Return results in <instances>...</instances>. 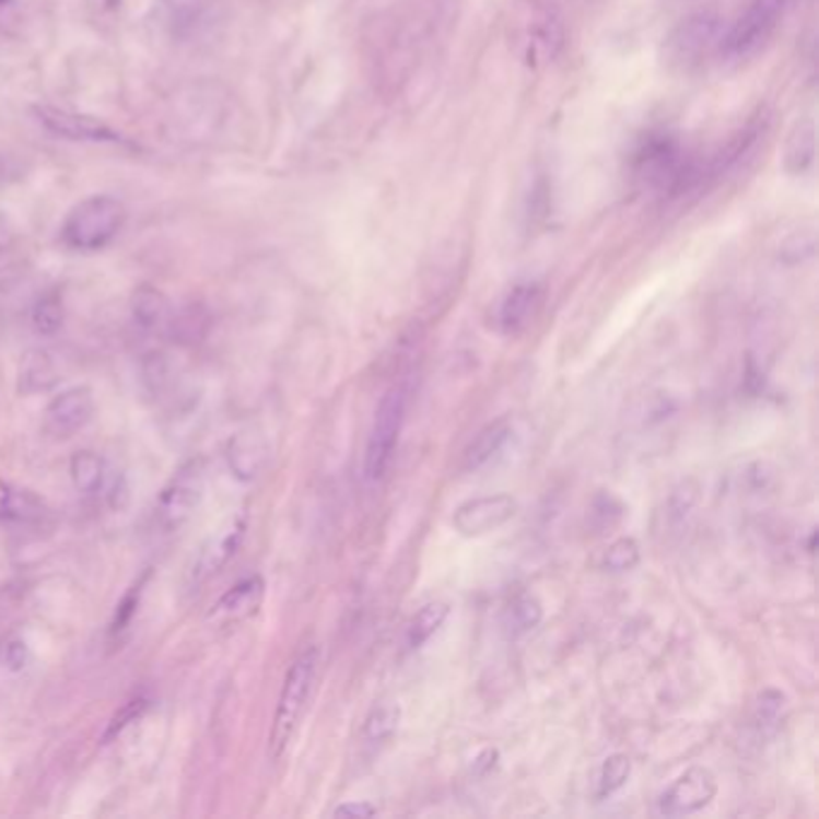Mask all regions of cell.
Listing matches in <instances>:
<instances>
[{"label": "cell", "instance_id": "obj_1", "mask_svg": "<svg viewBox=\"0 0 819 819\" xmlns=\"http://www.w3.org/2000/svg\"><path fill=\"white\" fill-rule=\"evenodd\" d=\"M507 42L527 68H546L565 48V20L548 0H515L507 17Z\"/></svg>", "mask_w": 819, "mask_h": 819}, {"label": "cell", "instance_id": "obj_2", "mask_svg": "<svg viewBox=\"0 0 819 819\" xmlns=\"http://www.w3.org/2000/svg\"><path fill=\"white\" fill-rule=\"evenodd\" d=\"M634 176L654 192L678 195L702 180V168L676 138L650 136L634 154Z\"/></svg>", "mask_w": 819, "mask_h": 819}, {"label": "cell", "instance_id": "obj_3", "mask_svg": "<svg viewBox=\"0 0 819 819\" xmlns=\"http://www.w3.org/2000/svg\"><path fill=\"white\" fill-rule=\"evenodd\" d=\"M126 217V204L114 195H92L68 212L60 238L72 250H102L120 234Z\"/></svg>", "mask_w": 819, "mask_h": 819}, {"label": "cell", "instance_id": "obj_4", "mask_svg": "<svg viewBox=\"0 0 819 819\" xmlns=\"http://www.w3.org/2000/svg\"><path fill=\"white\" fill-rule=\"evenodd\" d=\"M315 668H317V650L315 646H308V650L296 656V662L291 664L289 674L284 678V685H281L277 714H274L272 730H270V760L272 762L284 757L293 733H296L305 702H308V697H311Z\"/></svg>", "mask_w": 819, "mask_h": 819}, {"label": "cell", "instance_id": "obj_5", "mask_svg": "<svg viewBox=\"0 0 819 819\" xmlns=\"http://www.w3.org/2000/svg\"><path fill=\"white\" fill-rule=\"evenodd\" d=\"M724 24L714 12H694L680 20L664 39V58L670 70L692 72L721 51Z\"/></svg>", "mask_w": 819, "mask_h": 819}, {"label": "cell", "instance_id": "obj_6", "mask_svg": "<svg viewBox=\"0 0 819 819\" xmlns=\"http://www.w3.org/2000/svg\"><path fill=\"white\" fill-rule=\"evenodd\" d=\"M788 0H750L740 15L721 36V54L728 58H750L772 39L786 15Z\"/></svg>", "mask_w": 819, "mask_h": 819}, {"label": "cell", "instance_id": "obj_7", "mask_svg": "<svg viewBox=\"0 0 819 819\" xmlns=\"http://www.w3.org/2000/svg\"><path fill=\"white\" fill-rule=\"evenodd\" d=\"M405 416H407L405 387L387 389V395L381 399V405H377L375 409L368 445H365L363 473L368 483L381 481L389 467V461H393L401 425H405Z\"/></svg>", "mask_w": 819, "mask_h": 819}, {"label": "cell", "instance_id": "obj_8", "mask_svg": "<svg viewBox=\"0 0 819 819\" xmlns=\"http://www.w3.org/2000/svg\"><path fill=\"white\" fill-rule=\"evenodd\" d=\"M204 495V461L192 459L174 473L162 495L156 500V519L166 531L178 529L186 524L192 512L200 507Z\"/></svg>", "mask_w": 819, "mask_h": 819}, {"label": "cell", "instance_id": "obj_9", "mask_svg": "<svg viewBox=\"0 0 819 819\" xmlns=\"http://www.w3.org/2000/svg\"><path fill=\"white\" fill-rule=\"evenodd\" d=\"M517 500L507 493L483 495L459 505L455 517H452V524H455V529L461 536H467V539H479V536L505 527V524L517 515Z\"/></svg>", "mask_w": 819, "mask_h": 819}, {"label": "cell", "instance_id": "obj_10", "mask_svg": "<svg viewBox=\"0 0 819 819\" xmlns=\"http://www.w3.org/2000/svg\"><path fill=\"white\" fill-rule=\"evenodd\" d=\"M714 798L716 776L706 767H692L664 793L662 800H658V810L666 817L694 815L704 810L706 805H712Z\"/></svg>", "mask_w": 819, "mask_h": 819}, {"label": "cell", "instance_id": "obj_11", "mask_svg": "<svg viewBox=\"0 0 819 819\" xmlns=\"http://www.w3.org/2000/svg\"><path fill=\"white\" fill-rule=\"evenodd\" d=\"M34 116L56 138L75 142H124L114 128L102 124L100 118L66 112L56 106H34Z\"/></svg>", "mask_w": 819, "mask_h": 819}, {"label": "cell", "instance_id": "obj_12", "mask_svg": "<svg viewBox=\"0 0 819 819\" xmlns=\"http://www.w3.org/2000/svg\"><path fill=\"white\" fill-rule=\"evenodd\" d=\"M246 527H248L246 515H236V517H231L222 529H217L210 539H207L190 572L192 584H202L204 580H210L212 574L222 572L229 565L231 558L238 553L243 536H246Z\"/></svg>", "mask_w": 819, "mask_h": 819}, {"label": "cell", "instance_id": "obj_13", "mask_svg": "<svg viewBox=\"0 0 819 819\" xmlns=\"http://www.w3.org/2000/svg\"><path fill=\"white\" fill-rule=\"evenodd\" d=\"M46 431L56 437H70L82 431L94 416V395L90 387H72L51 399L46 407Z\"/></svg>", "mask_w": 819, "mask_h": 819}, {"label": "cell", "instance_id": "obj_14", "mask_svg": "<svg viewBox=\"0 0 819 819\" xmlns=\"http://www.w3.org/2000/svg\"><path fill=\"white\" fill-rule=\"evenodd\" d=\"M262 596H265V582L260 577L241 580L212 606L210 613H207V620L222 628L231 625V622L246 620L260 608Z\"/></svg>", "mask_w": 819, "mask_h": 819}, {"label": "cell", "instance_id": "obj_15", "mask_svg": "<svg viewBox=\"0 0 819 819\" xmlns=\"http://www.w3.org/2000/svg\"><path fill=\"white\" fill-rule=\"evenodd\" d=\"M541 301H543V289L539 284H534V281L512 286L505 293V299L500 301V308H498L500 329L507 335L522 332V329L534 320L536 313H539Z\"/></svg>", "mask_w": 819, "mask_h": 819}, {"label": "cell", "instance_id": "obj_16", "mask_svg": "<svg viewBox=\"0 0 819 819\" xmlns=\"http://www.w3.org/2000/svg\"><path fill=\"white\" fill-rule=\"evenodd\" d=\"M229 469L234 471L238 481H253L258 479L267 461V445L260 435L255 433H238L229 443L226 449Z\"/></svg>", "mask_w": 819, "mask_h": 819}, {"label": "cell", "instance_id": "obj_17", "mask_svg": "<svg viewBox=\"0 0 819 819\" xmlns=\"http://www.w3.org/2000/svg\"><path fill=\"white\" fill-rule=\"evenodd\" d=\"M510 435H512V428L507 421H495L491 425H485L483 431L473 437L467 455H464V467H467L469 471L483 469L488 461L495 459L500 452H503Z\"/></svg>", "mask_w": 819, "mask_h": 819}, {"label": "cell", "instance_id": "obj_18", "mask_svg": "<svg viewBox=\"0 0 819 819\" xmlns=\"http://www.w3.org/2000/svg\"><path fill=\"white\" fill-rule=\"evenodd\" d=\"M132 317L144 332H159L171 323V305L154 286H140L132 296Z\"/></svg>", "mask_w": 819, "mask_h": 819}, {"label": "cell", "instance_id": "obj_19", "mask_svg": "<svg viewBox=\"0 0 819 819\" xmlns=\"http://www.w3.org/2000/svg\"><path fill=\"white\" fill-rule=\"evenodd\" d=\"M449 616V606L443 601H433L425 604L419 613H416L407 628V650L409 652H419L421 646L433 637V634L445 625V620Z\"/></svg>", "mask_w": 819, "mask_h": 819}, {"label": "cell", "instance_id": "obj_20", "mask_svg": "<svg viewBox=\"0 0 819 819\" xmlns=\"http://www.w3.org/2000/svg\"><path fill=\"white\" fill-rule=\"evenodd\" d=\"M815 162V124L803 120L788 132L784 164L791 174H805Z\"/></svg>", "mask_w": 819, "mask_h": 819}, {"label": "cell", "instance_id": "obj_21", "mask_svg": "<svg viewBox=\"0 0 819 819\" xmlns=\"http://www.w3.org/2000/svg\"><path fill=\"white\" fill-rule=\"evenodd\" d=\"M70 476L72 483L80 493H100L104 479H106V464L104 459L92 449H82L70 459Z\"/></svg>", "mask_w": 819, "mask_h": 819}, {"label": "cell", "instance_id": "obj_22", "mask_svg": "<svg viewBox=\"0 0 819 819\" xmlns=\"http://www.w3.org/2000/svg\"><path fill=\"white\" fill-rule=\"evenodd\" d=\"M42 515V503L32 493L20 491L0 479V522H30Z\"/></svg>", "mask_w": 819, "mask_h": 819}, {"label": "cell", "instance_id": "obj_23", "mask_svg": "<svg viewBox=\"0 0 819 819\" xmlns=\"http://www.w3.org/2000/svg\"><path fill=\"white\" fill-rule=\"evenodd\" d=\"M58 383V373L51 359L44 351H30L20 368V389L22 393H44Z\"/></svg>", "mask_w": 819, "mask_h": 819}, {"label": "cell", "instance_id": "obj_24", "mask_svg": "<svg viewBox=\"0 0 819 819\" xmlns=\"http://www.w3.org/2000/svg\"><path fill=\"white\" fill-rule=\"evenodd\" d=\"M164 10L166 27L174 36H186L195 30L207 10V0H159Z\"/></svg>", "mask_w": 819, "mask_h": 819}, {"label": "cell", "instance_id": "obj_25", "mask_svg": "<svg viewBox=\"0 0 819 819\" xmlns=\"http://www.w3.org/2000/svg\"><path fill=\"white\" fill-rule=\"evenodd\" d=\"M541 620H543L541 604L536 601L534 596H519L517 601L507 608L505 628L512 637H519V634H527L534 628H539Z\"/></svg>", "mask_w": 819, "mask_h": 819}, {"label": "cell", "instance_id": "obj_26", "mask_svg": "<svg viewBox=\"0 0 819 819\" xmlns=\"http://www.w3.org/2000/svg\"><path fill=\"white\" fill-rule=\"evenodd\" d=\"M32 325L39 335H56L63 327V301L56 291L44 293L32 308Z\"/></svg>", "mask_w": 819, "mask_h": 819}, {"label": "cell", "instance_id": "obj_27", "mask_svg": "<svg viewBox=\"0 0 819 819\" xmlns=\"http://www.w3.org/2000/svg\"><path fill=\"white\" fill-rule=\"evenodd\" d=\"M632 774V762L628 754L616 752L606 757V762L601 767V776H598V796H613L616 791L628 784V779Z\"/></svg>", "mask_w": 819, "mask_h": 819}, {"label": "cell", "instance_id": "obj_28", "mask_svg": "<svg viewBox=\"0 0 819 819\" xmlns=\"http://www.w3.org/2000/svg\"><path fill=\"white\" fill-rule=\"evenodd\" d=\"M401 718V709L397 704H381L375 706L368 721H365V738L371 742H383L395 736V730L399 726Z\"/></svg>", "mask_w": 819, "mask_h": 819}, {"label": "cell", "instance_id": "obj_29", "mask_svg": "<svg viewBox=\"0 0 819 819\" xmlns=\"http://www.w3.org/2000/svg\"><path fill=\"white\" fill-rule=\"evenodd\" d=\"M640 543L625 536V539H618L608 546L604 555V568L610 572H630L640 565Z\"/></svg>", "mask_w": 819, "mask_h": 819}, {"label": "cell", "instance_id": "obj_30", "mask_svg": "<svg viewBox=\"0 0 819 819\" xmlns=\"http://www.w3.org/2000/svg\"><path fill=\"white\" fill-rule=\"evenodd\" d=\"M147 709H150V700H144V697H136V700L126 702L114 714V718L108 721V726H106L104 736H102V742L108 745L112 740H116L120 736V733H124L130 724H136L138 718H142V714L147 712Z\"/></svg>", "mask_w": 819, "mask_h": 819}, {"label": "cell", "instance_id": "obj_31", "mask_svg": "<svg viewBox=\"0 0 819 819\" xmlns=\"http://www.w3.org/2000/svg\"><path fill=\"white\" fill-rule=\"evenodd\" d=\"M144 582H147V574L136 586H130V592L124 596V601L118 604L116 616L112 620V634L124 632L132 622V618H136L138 608H140V598H142V592H144Z\"/></svg>", "mask_w": 819, "mask_h": 819}, {"label": "cell", "instance_id": "obj_32", "mask_svg": "<svg viewBox=\"0 0 819 819\" xmlns=\"http://www.w3.org/2000/svg\"><path fill=\"white\" fill-rule=\"evenodd\" d=\"M30 646L20 637H10L0 644V666L8 668L10 674H20L30 664Z\"/></svg>", "mask_w": 819, "mask_h": 819}, {"label": "cell", "instance_id": "obj_33", "mask_svg": "<svg viewBox=\"0 0 819 819\" xmlns=\"http://www.w3.org/2000/svg\"><path fill=\"white\" fill-rule=\"evenodd\" d=\"M784 694L776 692V690H767L760 694V700H757V724H760L762 728H769V726H776L779 724V716H781V709H784Z\"/></svg>", "mask_w": 819, "mask_h": 819}, {"label": "cell", "instance_id": "obj_34", "mask_svg": "<svg viewBox=\"0 0 819 819\" xmlns=\"http://www.w3.org/2000/svg\"><path fill=\"white\" fill-rule=\"evenodd\" d=\"M27 174V164L17 154H0V188H8Z\"/></svg>", "mask_w": 819, "mask_h": 819}, {"label": "cell", "instance_id": "obj_35", "mask_svg": "<svg viewBox=\"0 0 819 819\" xmlns=\"http://www.w3.org/2000/svg\"><path fill=\"white\" fill-rule=\"evenodd\" d=\"M377 808L371 803H344L335 810V817H375Z\"/></svg>", "mask_w": 819, "mask_h": 819}, {"label": "cell", "instance_id": "obj_36", "mask_svg": "<svg viewBox=\"0 0 819 819\" xmlns=\"http://www.w3.org/2000/svg\"><path fill=\"white\" fill-rule=\"evenodd\" d=\"M5 3V0H0V5H3Z\"/></svg>", "mask_w": 819, "mask_h": 819}]
</instances>
